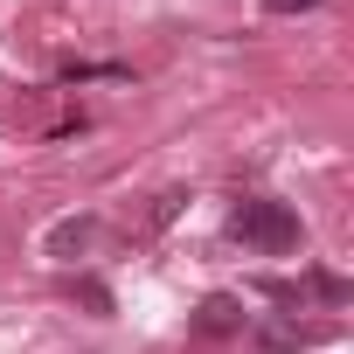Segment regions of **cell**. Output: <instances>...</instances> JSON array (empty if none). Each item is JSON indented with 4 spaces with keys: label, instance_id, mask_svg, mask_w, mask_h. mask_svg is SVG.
I'll use <instances>...</instances> for the list:
<instances>
[{
    "label": "cell",
    "instance_id": "cell-1",
    "mask_svg": "<svg viewBox=\"0 0 354 354\" xmlns=\"http://www.w3.org/2000/svg\"><path fill=\"white\" fill-rule=\"evenodd\" d=\"M230 236L236 243H250V250H264V257H285V250H299V216L285 209V202H264V195H250V202H236L230 209Z\"/></svg>",
    "mask_w": 354,
    "mask_h": 354
},
{
    "label": "cell",
    "instance_id": "cell-2",
    "mask_svg": "<svg viewBox=\"0 0 354 354\" xmlns=\"http://www.w3.org/2000/svg\"><path fill=\"white\" fill-rule=\"evenodd\" d=\"M243 299H230V292H209L202 306H195V333L202 340H230V333H243Z\"/></svg>",
    "mask_w": 354,
    "mask_h": 354
},
{
    "label": "cell",
    "instance_id": "cell-3",
    "mask_svg": "<svg viewBox=\"0 0 354 354\" xmlns=\"http://www.w3.org/2000/svg\"><path fill=\"white\" fill-rule=\"evenodd\" d=\"M91 236H97V216H63L49 230V257H77V250H91Z\"/></svg>",
    "mask_w": 354,
    "mask_h": 354
},
{
    "label": "cell",
    "instance_id": "cell-4",
    "mask_svg": "<svg viewBox=\"0 0 354 354\" xmlns=\"http://www.w3.org/2000/svg\"><path fill=\"white\" fill-rule=\"evenodd\" d=\"M306 285H313V292H319V299H333V306H340V299H347V292H354V285H347V278H333V271H313V278H306Z\"/></svg>",
    "mask_w": 354,
    "mask_h": 354
},
{
    "label": "cell",
    "instance_id": "cell-5",
    "mask_svg": "<svg viewBox=\"0 0 354 354\" xmlns=\"http://www.w3.org/2000/svg\"><path fill=\"white\" fill-rule=\"evenodd\" d=\"M181 202H188V195H181V188H167V195H160V202H153V216H146V223H153V230H160V223H174V216H181Z\"/></svg>",
    "mask_w": 354,
    "mask_h": 354
},
{
    "label": "cell",
    "instance_id": "cell-6",
    "mask_svg": "<svg viewBox=\"0 0 354 354\" xmlns=\"http://www.w3.org/2000/svg\"><path fill=\"white\" fill-rule=\"evenodd\" d=\"M77 299H84V306H91V313H111V292H104V285H91V278H84V285H77Z\"/></svg>",
    "mask_w": 354,
    "mask_h": 354
},
{
    "label": "cell",
    "instance_id": "cell-7",
    "mask_svg": "<svg viewBox=\"0 0 354 354\" xmlns=\"http://www.w3.org/2000/svg\"><path fill=\"white\" fill-rule=\"evenodd\" d=\"M299 8H313V0H264V15H299Z\"/></svg>",
    "mask_w": 354,
    "mask_h": 354
}]
</instances>
